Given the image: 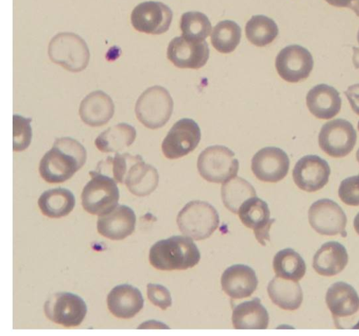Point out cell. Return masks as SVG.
Listing matches in <instances>:
<instances>
[{
	"label": "cell",
	"mask_w": 359,
	"mask_h": 336,
	"mask_svg": "<svg viewBox=\"0 0 359 336\" xmlns=\"http://www.w3.org/2000/svg\"><path fill=\"white\" fill-rule=\"evenodd\" d=\"M135 222V213L130 208L118 205L111 212L98 217L97 228L103 236L118 241L133 232Z\"/></svg>",
	"instance_id": "cell-19"
},
{
	"label": "cell",
	"mask_w": 359,
	"mask_h": 336,
	"mask_svg": "<svg viewBox=\"0 0 359 336\" xmlns=\"http://www.w3.org/2000/svg\"><path fill=\"white\" fill-rule=\"evenodd\" d=\"M75 203L74 194L69 189L61 187L45 191L38 199L41 213L52 218L67 215L73 210Z\"/></svg>",
	"instance_id": "cell-28"
},
{
	"label": "cell",
	"mask_w": 359,
	"mask_h": 336,
	"mask_svg": "<svg viewBox=\"0 0 359 336\" xmlns=\"http://www.w3.org/2000/svg\"><path fill=\"white\" fill-rule=\"evenodd\" d=\"M91 180L81 193L83 209L95 215H103L117 206L119 191L116 182L111 177L95 170L89 172Z\"/></svg>",
	"instance_id": "cell-6"
},
{
	"label": "cell",
	"mask_w": 359,
	"mask_h": 336,
	"mask_svg": "<svg viewBox=\"0 0 359 336\" xmlns=\"http://www.w3.org/2000/svg\"><path fill=\"white\" fill-rule=\"evenodd\" d=\"M238 214L242 223L253 230L261 245L265 246L266 241H270L269 230L276 220L270 218V210L264 201L251 197L242 203Z\"/></svg>",
	"instance_id": "cell-18"
},
{
	"label": "cell",
	"mask_w": 359,
	"mask_h": 336,
	"mask_svg": "<svg viewBox=\"0 0 359 336\" xmlns=\"http://www.w3.org/2000/svg\"><path fill=\"white\" fill-rule=\"evenodd\" d=\"M348 256L345 247L339 242L323 243L313 260V268L320 275L332 276L341 272L348 264Z\"/></svg>",
	"instance_id": "cell-24"
},
{
	"label": "cell",
	"mask_w": 359,
	"mask_h": 336,
	"mask_svg": "<svg viewBox=\"0 0 359 336\" xmlns=\"http://www.w3.org/2000/svg\"><path fill=\"white\" fill-rule=\"evenodd\" d=\"M221 196L224 206L236 214L243 203L257 194L249 182L241 177H234L222 184Z\"/></svg>",
	"instance_id": "cell-31"
},
{
	"label": "cell",
	"mask_w": 359,
	"mask_h": 336,
	"mask_svg": "<svg viewBox=\"0 0 359 336\" xmlns=\"http://www.w3.org/2000/svg\"><path fill=\"white\" fill-rule=\"evenodd\" d=\"M221 285L224 292L231 299H243L255 292L258 279L255 271L249 266L234 264L223 272Z\"/></svg>",
	"instance_id": "cell-20"
},
{
	"label": "cell",
	"mask_w": 359,
	"mask_h": 336,
	"mask_svg": "<svg viewBox=\"0 0 359 336\" xmlns=\"http://www.w3.org/2000/svg\"><path fill=\"white\" fill-rule=\"evenodd\" d=\"M273 268L277 276L299 281L306 273V264L302 256L292 248L278 251L273 257Z\"/></svg>",
	"instance_id": "cell-30"
},
{
	"label": "cell",
	"mask_w": 359,
	"mask_h": 336,
	"mask_svg": "<svg viewBox=\"0 0 359 336\" xmlns=\"http://www.w3.org/2000/svg\"><path fill=\"white\" fill-rule=\"evenodd\" d=\"M231 320L235 329H266L269 316L260 299L255 297L235 307Z\"/></svg>",
	"instance_id": "cell-26"
},
{
	"label": "cell",
	"mask_w": 359,
	"mask_h": 336,
	"mask_svg": "<svg viewBox=\"0 0 359 336\" xmlns=\"http://www.w3.org/2000/svg\"><path fill=\"white\" fill-rule=\"evenodd\" d=\"M357 39H358V42L359 43V29H358V36H357Z\"/></svg>",
	"instance_id": "cell-42"
},
{
	"label": "cell",
	"mask_w": 359,
	"mask_h": 336,
	"mask_svg": "<svg viewBox=\"0 0 359 336\" xmlns=\"http://www.w3.org/2000/svg\"><path fill=\"white\" fill-rule=\"evenodd\" d=\"M86 158V150L79 141L69 137L57 138L42 157L39 171L47 182H63L84 165Z\"/></svg>",
	"instance_id": "cell-1"
},
{
	"label": "cell",
	"mask_w": 359,
	"mask_h": 336,
	"mask_svg": "<svg viewBox=\"0 0 359 336\" xmlns=\"http://www.w3.org/2000/svg\"><path fill=\"white\" fill-rule=\"evenodd\" d=\"M48 54L53 62L74 72L85 69L89 60L88 49L79 38L53 39L49 46Z\"/></svg>",
	"instance_id": "cell-17"
},
{
	"label": "cell",
	"mask_w": 359,
	"mask_h": 336,
	"mask_svg": "<svg viewBox=\"0 0 359 336\" xmlns=\"http://www.w3.org/2000/svg\"><path fill=\"white\" fill-rule=\"evenodd\" d=\"M344 93L353 111L359 115V83L350 86Z\"/></svg>",
	"instance_id": "cell-38"
},
{
	"label": "cell",
	"mask_w": 359,
	"mask_h": 336,
	"mask_svg": "<svg viewBox=\"0 0 359 336\" xmlns=\"http://www.w3.org/2000/svg\"><path fill=\"white\" fill-rule=\"evenodd\" d=\"M330 5L339 8H348L359 16V0H325Z\"/></svg>",
	"instance_id": "cell-39"
},
{
	"label": "cell",
	"mask_w": 359,
	"mask_h": 336,
	"mask_svg": "<svg viewBox=\"0 0 359 336\" xmlns=\"http://www.w3.org/2000/svg\"><path fill=\"white\" fill-rule=\"evenodd\" d=\"M147 297L149 301L162 310H165L172 304L169 290L163 285L156 283L147 284Z\"/></svg>",
	"instance_id": "cell-37"
},
{
	"label": "cell",
	"mask_w": 359,
	"mask_h": 336,
	"mask_svg": "<svg viewBox=\"0 0 359 336\" xmlns=\"http://www.w3.org/2000/svg\"><path fill=\"white\" fill-rule=\"evenodd\" d=\"M197 168L206 181L222 183L236 176L239 163L235 154L223 145L208 147L199 154Z\"/></svg>",
	"instance_id": "cell-7"
},
{
	"label": "cell",
	"mask_w": 359,
	"mask_h": 336,
	"mask_svg": "<svg viewBox=\"0 0 359 336\" xmlns=\"http://www.w3.org/2000/svg\"><path fill=\"white\" fill-rule=\"evenodd\" d=\"M245 33L252 44L263 47L274 41L278 36V28L271 18L264 15H256L247 22Z\"/></svg>",
	"instance_id": "cell-32"
},
{
	"label": "cell",
	"mask_w": 359,
	"mask_h": 336,
	"mask_svg": "<svg viewBox=\"0 0 359 336\" xmlns=\"http://www.w3.org/2000/svg\"><path fill=\"white\" fill-rule=\"evenodd\" d=\"M290 159L280 148L266 147L259 149L251 161V169L255 176L265 182H278L287 174Z\"/></svg>",
	"instance_id": "cell-14"
},
{
	"label": "cell",
	"mask_w": 359,
	"mask_h": 336,
	"mask_svg": "<svg viewBox=\"0 0 359 336\" xmlns=\"http://www.w3.org/2000/svg\"><path fill=\"white\" fill-rule=\"evenodd\" d=\"M158 180L157 170L139 156L128 170L124 183L133 194L145 196L156 189Z\"/></svg>",
	"instance_id": "cell-25"
},
{
	"label": "cell",
	"mask_w": 359,
	"mask_h": 336,
	"mask_svg": "<svg viewBox=\"0 0 359 336\" xmlns=\"http://www.w3.org/2000/svg\"><path fill=\"white\" fill-rule=\"evenodd\" d=\"M358 130H359V121H358Z\"/></svg>",
	"instance_id": "cell-43"
},
{
	"label": "cell",
	"mask_w": 359,
	"mask_h": 336,
	"mask_svg": "<svg viewBox=\"0 0 359 336\" xmlns=\"http://www.w3.org/2000/svg\"><path fill=\"white\" fill-rule=\"evenodd\" d=\"M275 66L278 75L285 81L297 83L310 75L313 60L311 53L299 45H290L277 55Z\"/></svg>",
	"instance_id": "cell-12"
},
{
	"label": "cell",
	"mask_w": 359,
	"mask_h": 336,
	"mask_svg": "<svg viewBox=\"0 0 359 336\" xmlns=\"http://www.w3.org/2000/svg\"><path fill=\"white\" fill-rule=\"evenodd\" d=\"M31 121V118H25L18 114L13 115V151H23L30 145L32 137Z\"/></svg>",
	"instance_id": "cell-35"
},
{
	"label": "cell",
	"mask_w": 359,
	"mask_h": 336,
	"mask_svg": "<svg viewBox=\"0 0 359 336\" xmlns=\"http://www.w3.org/2000/svg\"><path fill=\"white\" fill-rule=\"evenodd\" d=\"M201 137L200 127L195 121L181 119L173 124L163 140L162 152L168 159L181 158L196 148Z\"/></svg>",
	"instance_id": "cell-10"
},
{
	"label": "cell",
	"mask_w": 359,
	"mask_h": 336,
	"mask_svg": "<svg viewBox=\"0 0 359 336\" xmlns=\"http://www.w3.org/2000/svg\"><path fill=\"white\" fill-rule=\"evenodd\" d=\"M177 223L180 231L194 240L210 237L219 224L216 209L209 203L191 201L179 212Z\"/></svg>",
	"instance_id": "cell-3"
},
{
	"label": "cell",
	"mask_w": 359,
	"mask_h": 336,
	"mask_svg": "<svg viewBox=\"0 0 359 336\" xmlns=\"http://www.w3.org/2000/svg\"><path fill=\"white\" fill-rule=\"evenodd\" d=\"M325 302L337 328H359V296L350 284L333 283L327 289Z\"/></svg>",
	"instance_id": "cell-4"
},
{
	"label": "cell",
	"mask_w": 359,
	"mask_h": 336,
	"mask_svg": "<svg viewBox=\"0 0 359 336\" xmlns=\"http://www.w3.org/2000/svg\"><path fill=\"white\" fill-rule=\"evenodd\" d=\"M306 100L309 112L318 119H330L341 109L339 93L334 87L325 83L313 87L308 92Z\"/></svg>",
	"instance_id": "cell-23"
},
{
	"label": "cell",
	"mask_w": 359,
	"mask_h": 336,
	"mask_svg": "<svg viewBox=\"0 0 359 336\" xmlns=\"http://www.w3.org/2000/svg\"><path fill=\"white\" fill-rule=\"evenodd\" d=\"M356 159L358 162L359 163V149L356 152Z\"/></svg>",
	"instance_id": "cell-41"
},
{
	"label": "cell",
	"mask_w": 359,
	"mask_h": 336,
	"mask_svg": "<svg viewBox=\"0 0 359 336\" xmlns=\"http://www.w3.org/2000/svg\"><path fill=\"white\" fill-rule=\"evenodd\" d=\"M149 259L158 270H185L198 263L201 254L190 237L173 236L154 243L150 248Z\"/></svg>",
	"instance_id": "cell-2"
},
{
	"label": "cell",
	"mask_w": 359,
	"mask_h": 336,
	"mask_svg": "<svg viewBox=\"0 0 359 336\" xmlns=\"http://www.w3.org/2000/svg\"><path fill=\"white\" fill-rule=\"evenodd\" d=\"M210 55L206 41L193 42L182 36L173 38L167 48L168 59L180 69H198L208 62Z\"/></svg>",
	"instance_id": "cell-16"
},
{
	"label": "cell",
	"mask_w": 359,
	"mask_h": 336,
	"mask_svg": "<svg viewBox=\"0 0 359 336\" xmlns=\"http://www.w3.org/2000/svg\"><path fill=\"white\" fill-rule=\"evenodd\" d=\"M357 134L346 119H337L325 123L318 134V144L327 154L334 158L348 155L355 145Z\"/></svg>",
	"instance_id": "cell-9"
},
{
	"label": "cell",
	"mask_w": 359,
	"mask_h": 336,
	"mask_svg": "<svg viewBox=\"0 0 359 336\" xmlns=\"http://www.w3.org/2000/svg\"><path fill=\"white\" fill-rule=\"evenodd\" d=\"M267 292L272 302L284 310H296L303 301V292L298 281L277 276L269 282Z\"/></svg>",
	"instance_id": "cell-27"
},
{
	"label": "cell",
	"mask_w": 359,
	"mask_h": 336,
	"mask_svg": "<svg viewBox=\"0 0 359 336\" xmlns=\"http://www.w3.org/2000/svg\"><path fill=\"white\" fill-rule=\"evenodd\" d=\"M353 227L356 233L359 235V213L355 215L354 218Z\"/></svg>",
	"instance_id": "cell-40"
},
{
	"label": "cell",
	"mask_w": 359,
	"mask_h": 336,
	"mask_svg": "<svg viewBox=\"0 0 359 336\" xmlns=\"http://www.w3.org/2000/svg\"><path fill=\"white\" fill-rule=\"evenodd\" d=\"M182 36L193 42H203L212 32V25L208 18L199 11H188L180 18Z\"/></svg>",
	"instance_id": "cell-34"
},
{
	"label": "cell",
	"mask_w": 359,
	"mask_h": 336,
	"mask_svg": "<svg viewBox=\"0 0 359 336\" xmlns=\"http://www.w3.org/2000/svg\"><path fill=\"white\" fill-rule=\"evenodd\" d=\"M107 302L110 312L121 318L135 316L144 306L140 291L129 284L115 286L108 294Z\"/></svg>",
	"instance_id": "cell-21"
},
{
	"label": "cell",
	"mask_w": 359,
	"mask_h": 336,
	"mask_svg": "<svg viewBox=\"0 0 359 336\" xmlns=\"http://www.w3.org/2000/svg\"><path fill=\"white\" fill-rule=\"evenodd\" d=\"M342 202L348 206H359V175L343 180L338 191Z\"/></svg>",
	"instance_id": "cell-36"
},
{
	"label": "cell",
	"mask_w": 359,
	"mask_h": 336,
	"mask_svg": "<svg viewBox=\"0 0 359 336\" xmlns=\"http://www.w3.org/2000/svg\"><path fill=\"white\" fill-rule=\"evenodd\" d=\"M46 317L65 327L79 325L87 313L84 300L71 293H57L51 295L44 304Z\"/></svg>",
	"instance_id": "cell-8"
},
{
	"label": "cell",
	"mask_w": 359,
	"mask_h": 336,
	"mask_svg": "<svg viewBox=\"0 0 359 336\" xmlns=\"http://www.w3.org/2000/svg\"><path fill=\"white\" fill-rule=\"evenodd\" d=\"M309 222L318 234L325 236L341 234L346 237V215L334 201L322 199L313 203L309 210Z\"/></svg>",
	"instance_id": "cell-11"
},
{
	"label": "cell",
	"mask_w": 359,
	"mask_h": 336,
	"mask_svg": "<svg viewBox=\"0 0 359 336\" xmlns=\"http://www.w3.org/2000/svg\"><path fill=\"white\" fill-rule=\"evenodd\" d=\"M172 20V11L159 1H145L138 4L131 14L133 27L141 32L161 34L167 32Z\"/></svg>",
	"instance_id": "cell-13"
},
{
	"label": "cell",
	"mask_w": 359,
	"mask_h": 336,
	"mask_svg": "<svg viewBox=\"0 0 359 336\" xmlns=\"http://www.w3.org/2000/svg\"><path fill=\"white\" fill-rule=\"evenodd\" d=\"M79 112L83 123L92 127H99L111 119L114 104L107 93L95 90L82 100Z\"/></svg>",
	"instance_id": "cell-22"
},
{
	"label": "cell",
	"mask_w": 359,
	"mask_h": 336,
	"mask_svg": "<svg viewBox=\"0 0 359 336\" xmlns=\"http://www.w3.org/2000/svg\"><path fill=\"white\" fill-rule=\"evenodd\" d=\"M330 175V168L327 162L316 155L302 157L292 170L295 184L307 192L322 189L328 182Z\"/></svg>",
	"instance_id": "cell-15"
},
{
	"label": "cell",
	"mask_w": 359,
	"mask_h": 336,
	"mask_svg": "<svg viewBox=\"0 0 359 336\" xmlns=\"http://www.w3.org/2000/svg\"><path fill=\"white\" fill-rule=\"evenodd\" d=\"M241 38V28L234 21L219 22L212 29L210 41L212 46L221 53H230L238 46Z\"/></svg>",
	"instance_id": "cell-33"
},
{
	"label": "cell",
	"mask_w": 359,
	"mask_h": 336,
	"mask_svg": "<svg viewBox=\"0 0 359 336\" xmlns=\"http://www.w3.org/2000/svg\"><path fill=\"white\" fill-rule=\"evenodd\" d=\"M174 103L165 88L154 86L146 89L138 98L135 112L139 121L150 129L163 127L170 119Z\"/></svg>",
	"instance_id": "cell-5"
},
{
	"label": "cell",
	"mask_w": 359,
	"mask_h": 336,
	"mask_svg": "<svg viewBox=\"0 0 359 336\" xmlns=\"http://www.w3.org/2000/svg\"><path fill=\"white\" fill-rule=\"evenodd\" d=\"M135 137L133 126L120 123L100 133L95 140V145L102 152H118L131 145Z\"/></svg>",
	"instance_id": "cell-29"
}]
</instances>
